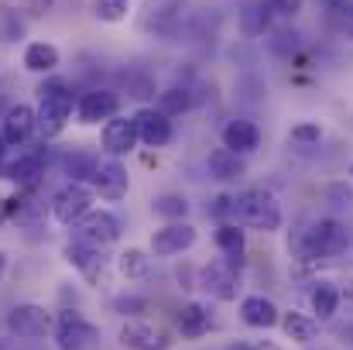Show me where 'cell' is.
<instances>
[{
  "instance_id": "cell-34",
  "label": "cell",
  "mask_w": 353,
  "mask_h": 350,
  "mask_svg": "<svg viewBox=\"0 0 353 350\" xmlns=\"http://www.w3.org/2000/svg\"><path fill=\"white\" fill-rule=\"evenodd\" d=\"M127 3L130 0H97L93 7H97V17H103V21H123Z\"/></svg>"
},
{
  "instance_id": "cell-14",
  "label": "cell",
  "mask_w": 353,
  "mask_h": 350,
  "mask_svg": "<svg viewBox=\"0 0 353 350\" xmlns=\"http://www.w3.org/2000/svg\"><path fill=\"white\" fill-rule=\"evenodd\" d=\"M34 134V110L28 104H10L0 117V137L3 144H24Z\"/></svg>"
},
{
  "instance_id": "cell-44",
  "label": "cell",
  "mask_w": 353,
  "mask_h": 350,
  "mask_svg": "<svg viewBox=\"0 0 353 350\" xmlns=\"http://www.w3.org/2000/svg\"><path fill=\"white\" fill-rule=\"evenodd\" d=\"M3 151H7V144H3V137H0V162H3Z\"/></svg>"
},
{
  "instance_id": "cell-13",
  "label": "cell",
  "mask_w": 353,
  "mask_h": 350,
  "mask_svg": "<svg viewBox=\"0 0 353 350\" xmlns=\"http://www.w3.org/2000/svg\"><path fill=\"white\" fill-rule=\"evenodd\" d=\"M134 124H137V141H144L148 148H165L172 141V120L154 107H141L134 114Z\"/></svg>"
},
{
  "instance_id": "cell-39",
  "label": "cell",
  "mask_w": 353,
  "mask_h": 350,
  "mask_svg": "<svg viewBox=\"0 0 353 350\" xmlns=\"http://www.w3.org/2000/svg\"><path fill=\"white\" fill-rule=\"evenodd\" d=\"M114 306H117V309H123V313H127V309H141L144 302H141V299H117Z\"/></svg>"
},
{
  "instance_id": "cell-5",
  "label": "cell",
  "mask_w": 353,
  "mask_h": 350,
  "mask_svg": "<svg viewBox=\"0 0 353 350\" xmlns=\"http://www.w3.org/2000/svg\"><path fill=\"white\" fill-rule=\"evenodd\" d=\"M76 240L103 251L120 240V220L110 210H90L83 220H76Z\"/></svg>"
},
{
  "instance_id": "cell-12",
  "label": "cell",
  "mask_w": 353,
  "mask_h": 350,
  "mask_svg": "<svg viewBox=\"0 0 353 350\" xmlns=\"http://www.w3.org/2000/svg\"><path fill=\"white\" fill-rule=\"evenodd\" d=\"M137 148V124L134 117H110L103 124V151L110 158H120V155H130Z\"/></svg>"
},
{
  "instance_id": "cell-41",
  "label": "cell",
  "mask_w": 353,
  "mask_h": 350,
  "mask_svg": "<svg viewBox=\"0 0 353 350\" xmlns=\"http://www.w3.org/2000/svg\"><path fill=\"white\" fill-rule=\"evenodd\" d=\"M52 3H55V0H28V7H31L34 14H41V10H48Z\"/></svg>"
},
{
  "instance_id": "cell-28",
  "label": "cell",
  "mask_w": 353,
  "mask_h": 350,
  "mask_svg": "<svg viewBox=\"0 0 353 350\" xmlns=\"http://www.w3.org/2000/svg\"><path fill=\"white\" fill-rule=\"evenodd\" d=\"M38 175H41V155H21L17 162H10L3 168V179L21 182V186H31Z\"/></svg>"
},
{
  "instance_id": "cell-27",
  "label": "cell",
  "mask_w": 353,
  "mask_h": 350,
  "mask_svg": "<svg viewBox=\"0 0 353 350\" xmlns=\"http://www.w3.org/2000/svg\"><path fill=\"white\" fill-rule=\"evenodd\" d=\"M192 107V93L185 90V86H168V90H161L158 93V104H154V110H161L165 117H179L185 114Z\"/></svg>"
},
{
  "instance_id": "cell-6",
  "label": "cell",
  "mask_w": 353,
  "mask_h": 350,
  "mask_svg": "<svg viewBox=\"0 0 353 350\" xmlns=\"http://www.w3.org/2000/svg\"><path fill=\"white\" fill-rule=\"evenodd\" d=\"M90 203H93V193L83 186V182H69L62 186L55 196H52V217L65 227H72L76 220H83L90 213Z\"/></svg>"
},
{
  "instance_id": "cell-35",
  "label": "cell",
  "mask_w": 353,
  "mask_h": 350,
  "mask_svg": "<svg viewBox=\"0 0 353 350\" xmlns=\"http://www.w3.org/2000/svg\"><path fill=\"white\" fill-rule=\"evenodd\" d=\"M292 141H299V144H319L323 141V127L319 124H295L292 127Z\"/></svg>"
},
{
  "instance_id": "cell-33",
  "label": "cell",
  "mask_w": 353,
  "mask_h": 350,
  "mask_svg": "<svg viewBox=\"0 0 353 350\" xmlns=\"http://www.w3.org/2000/svg\"><path fill=\"white\" fill-rule=\"evenodd\" d=\"M21 35H24V21L10 7H0V41H17Z\"/></svg>"
},
{
  "instance_id": "cell-38",
  "label": "cell",
  "mask_w": 353,
  "mask_h": 350,
  "mask_svg": "<svg viewBox=\"0 0 353 350\" xmlns=\"http://www.w3.org/2000/svg\"><path fill=\"white\" fill-rule=\"evenodd\" d=\"M210 213H213L216 220H223V224H227V217H234V196H216V200H213V206H210Z\"/></svg>"
},
{
  "instance_id": "cell-11",
  "label": "cell",
  "mask_w": 353,
  "mask_h": 350,
  "mask_svg": "<svg viewBox=\"0 0 353 350\" xmlns=\"http://www.w3.org/2000/svg\"><path fill=\"white\" fill-rule=\"evenodd\" d=\"M196 244V227L185 224V220H175V224H165L161 231H154L151 237V254L158 257H172V254H182Z\"/></svg>"
},
{
  "instance_id": "cell-3",
  "label": "cell",
  "mask_w": 353,
  "mask_h": 350,
  "mask_svg": "<svg viewBox=\"0 0 353 350\" xmlns=\"http://www.w3.org/2000/svg\"><path fill=\"white\" fill-rule=\"evenodd\" d=\"M100 340V330L76 309H62L55 320V344L59 350H93Z\"/></svg>"
},
{
  "instance_id": "cell-7",
  "label": "cell",
  "mask_w": 353,
  "mask_h": 350,
  "mask_svg": "<svg viewBox=\"0 0 353 350\" xmlns=\"http://www.w3.org/2000/svg\"><path fill=\"white\" fill-rule=\"evenodd\" d=\"M48 327H52L48 313H45L41 306H34V302H21V306H14V309L7 313V330H10L14 337L38 340V337L48 333Z\"/></svg>"
},
{
  "instance_id": "cell-26",
  "label": "cell",
  "mask_w": 353,
  "mask_h": 350,
  "mask_svg": "<svg viewBox=\"0 0 353 350\" xmlns=\"http://www.w3.org/2000/svg\"><path fill=\"white\" fill-rule=\"evenodd\" d=\"M309 299H312V313H316L319 320H333L336 309H340V289L330 285V282H319Z\"/></svg>"
},
{
  "instance_id": "cell-36",
  "label": "cell",
  "mask_w": 353,
  "mask_h": 350,
  "mask_svg": "<svg viewBox=\"0 0 353 350\" xmlns=\"http://www.w3.org/2000/svg\"><path fill=\"white\" fill-rule=\"evenodd\" d=\"M326 200H330L333 206H350L353 189L347 186V182H330V186H326Z\"/></svg>"
},
{
  "instance_id": "cell-43",
  "label": "cell",
  "mask_w": 353,
  "mask_h": 350,
  "mask_svg": "<svg viewBox=\"0 0 353 350\" xmlns=\"http://www.w3.org/2000/svg\"><path fill=\"white\" fill-rule=\"evenodd\" d=\"M227 350H254V344H247V340H236V344H230Z\"/></svg>"
},
{
  "instance_id": "cell-4",
  "label": "cell",
  "mask_w": 353,
  "mask_h": 350,
  "mask_svg": "<svg viewBox=\"0 0 353 350\" xmlns=\"http://www.w3.org/2000/svg\"><path fill=\"white\" fill-rule=\"evenodd\" d=\"M350 247V233L340 220H316L305 231V257H333Z\"/></svg>"
},
{
  "instance_id": "cell-20",
  "label": "cell",
  "mask_w": 353,
  "mask_h": 350,
  "mask_svg": "<svg viewBox=\"0 0 353 350\" xmlns=\"http://www.w3.org/2000/svg\"><path fill=\"white\" fill-rule=\"evenodd\" d=\"M120 344H123V350H165L168 347V340L158 330H151L148 323H127L120 330Z\"/></svg>"
},
{
  "instance_id": "cell-25",
  "label": "cell",
  "mask_w": 353,
  "mask_h": 350,
  "mask_svg": "<svg viewBox=\"0 0 353 350\" xmlns=\"http://www.w3.org/2000/svg\"><path fill=\"white\" fill-rule=\"evenodd\" d=\"M278 320H281L285 337L295 340V344H312L316 333H319V323H316L312 316H305V313H285V316H278Z\"/></svg>"
},
{
  "instance_id": "cell-31",
  "label": "cell",
  "mask_w": 353,
  "mask_h": 350,
  "mask_svg": "<svg viewBox=\"0 0 353 350\" xmlns=\"http://www.w3.org/2000/svg\"><path fill=\"white\" fill-rule=\"evenodd\" d=\"M123 86H127V97H134V100H151L158 93L154 90V79L144 76V72H127L123 76Z\"/></svg>"
},
{
  "instance_id": "cell-18",
  "label": "cell",
  "mask_w": 353,
  "mask_h": 350,
  "mask_svg": "<svg viewBox=\"0 0 353 350\" xmlns=\"http://www.w3.org/2000/svg\"><path fill=\"white\" fill-rule=\"evenodd\" d=\"M240 316H243L247 327L268 330V327L278 323V306H274L271 299H264V295H247V299L240 302Z\"/></svg>"
},
{
  "instance_id": "cell-17",
  "label": "cell",
  "mask_w": 353,
  "mask_h": 350,
  "mask_svg": "<svg viewBox=\"0 0 353 350\" xmlns=\"http://www.w3.org/2000/svg\"><path fill=\"white\" fill-rule=\"evenodd\" d=\"M65 257H69V264H76L90 282H97V278H103V268H107V257L97 251V247H90V244H69L65 247Z\"/></svg>"
},
{
  "instance_id": "cell-10",
  "label": "cell",
  "mask_w": 353,
  "mask_h": 350,
  "mask_svg": "<svg viewBox=\"0 0 353 350\" xmlns=\"http://www.w3.org/2000/svg\"><path fill=\"white\" fill-rule=\"evenodd\" d=\"M203 289L213 295V299H220V302H234L236 299V264H230L227 257H216V261H210L206 268H203Z\"/></svg>"
},
{
  "instance_id": "cell-2",
  "label": "cell",
  "mask_w": 353,
  "mask_h": 350,
  "mask_svg": "<svg viewBox=\"0 0 353 350\" xmlns=\"http://www.w3.org/2000/svg\"><path fill=\"white\" fill-rule=\"evenodd\" d=\"M41 107L34 114V130H41L45 137H55L69 117H72V86L65 79H52V83H41Z\"/></svg>"
},
{
  "instance_id": "cell-16",
  "label": "cell",
  "mask_w": 353,
  "mask_h": 350,
  "mask_svg": "<svg viewBox=\"0 0 353 350\" xmlns=\"http://www.w3.org/2000/svg\"><path fill=\"white\" fill-rule=\"evenodd\" d=\"M93 189L103 196V200H120L127 193V168L120 165L117 158H107V162H97L93 168Z\"/></svg>"
},
{
  "instance_id": "cell-40",
  "label": "cell",
  "mask_w": 353,
  "mask_h": 350,
  "mask_svg": "<svg viewBox=\"0 0 353 350\" xmlns=\"http://www.w3.org/2000/svg\"><path fill=\"white\" fill-rule=\"evenodd\" d=\"M330 7H336L340 14H350L353 17V0H330Z\"/></svg>"
},
{
  "instance_id": "cell-22",
  "label": "cell",
  "mask_w": 353,
  "mask_h": 350,
  "mask_svg": "<svg viewBox=\"0 0 353 350\" xmlns=\"http://www.w3.org/2000/svg\"><path fill=\"white\" fill-rule=\"evenodd\" d=\"M59 48L55 45H48V41H31L28 48H24V69L28 72H55L59 69Z\"/></svg>"
},
{
  "instance_id": "cell-37",
  "label": "cell",
  "mask_w": 353,
  "mask_h": 350,
  "mask_svg": "<svg viewBox=\"0 0 353 350\" xmlns=\"http://www.w3.org/2000/svg\"><path fill=\"white\" fill-rule=\"evenodd\" d=\"M271 14H281V17H295L299 10H302V3L305 0H261Z\"/></svg>"
},
{
  "instance_id": "cell-30",
  "label": "cell",
  "mask_w": 353,
  "mask_h": 350,
  "mask_svg": "<svg viewBox=\"0 0 353 350\" xmlns=\"http://www.w3.org/2000/svg\"><path fill=\"white\" fill-rule=\"evenodd\" d=\"M154 213L158 217H165V220H185L189 217V200L185 196H179V193H165V196H158L154 200Z\"/></svg>"
},
{
  "instance_id": "cell-24",
  "label": "cell",
  "mask_w": 353,
  "mask_h": 350,
  "mask_svg": "<svg viewBox=\"0 0 353 350\" xmlns=\"http://www.w3.org/2000/svg\"><path fill=\"white\" fill-rule=\"evenodd\" d=\"M216 247L223 251V257L240 268V261H243V251H247V240H243V231H240V224H220L216 227Z\"/></svg>"
},
{
  "instance_id": "cell-29",
  "label": "cell",
  "mask_w": 353,
  "mask_h": 350,
  "mask_svg": "<svg viewBox=\"0 0 353 350\" xmlns=\"http://www.w3.org/2000/svg\"><path fill=\"white\" fill-rule=\"evenodd\" d=\"M117 268H120L123 278H148V271H151V257H148L141 247H127V251L117 257Z\"/></svg>"
},
{
  "instance_id": "cell-15",
  "label": "cell",
  "mask_w": 353,
  "mask_h": 350,
  "mask_svg": "<svg viewBox=\"0 0 353 350\" xmlns=\"http://www.w3.org/2000/svg\"><path fill=\"white\" fill-rule=\"evenodd\" d=\"M220 137H223V148H227V151L250 155V151H257V144H261V127H257L254 120L236 117V120H227V124H223Z\"/></svg>"
},
{
  "instance_id": "cell-1",
  "label": "cell",
  "mask_w": 353,
  "mask_h": 350,
  "mask_svg": "<svg viewBox=\"0 0 353 350\" xmlns=\"http://www.w3.org/2000/svg\"><path fill=\"white\" fill-rule=\"evenodd\" d=\"M234 220L254 231L274 233L281 231V203L268 189H243L240 196H234Z\"/></svg>"
},
{
  "instance_id": "cell-8",
  "label": "cell",
  "mask_w": 353,
  "mask_h": 350,
  "mask_svg": "<svg viewBox=\"0 0 353 350\" xmlns=\"http://www.w3.org/2000/svg\"><path fill=\"white\" fill-rule=\"evenodd\" d=\"M185 3H189V0H148L141 24H144L148 31H154V35H175L179 24H182Z\"/></svg>"
},
{
  "instance_id": "cell-19",
  "label": "cell",
  "mask_w": 353,
  "mask_h": 350,
  "mask_svg": "<svg viewBox=\"0 0 353 350\" xmlns=\"http://www.w3.org/2000/svg\"><path fill=\"white\" fill-rule=\"evenodd\" d=\"M210 327H213V316H210V309L203 302H189V306L179 309V333L182 337L199 340V337L210 333Z\"/></svg>"
},
{
  "instance_id": "cell-23",
  "label": "cell",
  "mask_w": 353,
  "mask_h": 350,
  "mask_svg": "<svg viewBox=\"0 0 353 350\" xmlns=\"http://www.w3.org/2000/svg\"><path fill=\"white\" fill-rule=\"evenodd\" d=\"M240 31H243L247 38H261V35H268V31H271V10H268L261 0L243 3V7H240Z\"/></svg>"
},
{
  "instance_id": "cell-9",
  "label": "cell",
  "mask_w": 353,
  "mask_h": 350,
  "mask_svg": "<svg viewBox=\"0 0 353 350\" xmlns=\"http://www.w3.org/2000/svg\"><path fill=\"white\" fill-rule=\"evenodd\" d=\"M120 110V93L117 90H86L76 104V117L79 124H100V120H110Z\"/></svg>"
},
{
  "instance_id": "cell-42",
  "label": "cell",
  "mask_w": 353,
  "mask_h": 350,
  "mask_svg": "<svg viewBox=\"0 0 353 350\" xmlns=\"http://www.w3.org/2000/svg\"><path fill=\"white\" fill-rule=\"evenodd\" d=\"M254 350H281V347H278V344H268V340H257Z\"/></svg>"
},
{
  "instance_id": "cell-46",
  "label": "cell",
  "mask_w": 353,
  "mask_h": 350,
  "mask_svg": "<svg viewBox=\"0 0 353 350\" xmlns=\"http://www.w3.org/2000/svg\"><path fill=\"white\" fill-rule=\"evenodd\" d=\"M350 175H353V165H350Z\"/></svg>"
},
{
  "instance_id": "cell-32",
  "label": "cell",
  "mask_w": 353,
  "mask_h": 350,
  "mask_svg": "<svg viewBox=\"0 0 353 350\" xmlns=\"http://www.w3.org/2000/svg\"><path fill=\"white\" fill-rule=\"evenodd\" d=\"M93 168H97V158L86 155V151H72V155L65 158V172H69L72 179H86V175H93Z\"/></svg>"
},
{
  "instance_id": "cell-21",
  "label": "cell",
  "mask_w": 353,
  "mask_h": 350,
  "mask_svg": "<svg viewBox=\"0 0 353 350\" xmlns=\"http://www.w3.org/2000/svg\"><path fill=\"white\" fill-rule=\"evenodd\" d=\"M206 165H210V175L220 179V182H236L240 175H247L243 158L234 155V151H227V148H216V151L206 158Z\"/></svg>"
},
{
  "instance_id": "cell-45",
  "label": "cell",
  "mask_w": 353,
  "mask_h": 350,
  "mask_svg": "<svg viewBox=\"0 0 353 350\" xmlns=\"http://www.w3.org/2000/svg\"><path fill=\"white\" fill-rule=\"evenodd\" d=\"M0 271H3V254H0Z\"/></svg>"
}]
</instances>
